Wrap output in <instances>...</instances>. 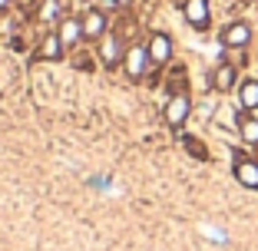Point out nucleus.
<instances>
[{
  "label": "nucleus",
  "mask_w": 258,
  "mask_h": 251,
  "mask_svg": "<svg viewBox=\"0 0 258 251\" xmlns=\"http://www.w3.org/2000/svg\"><path fill=\"white\" fill-rule=\"evenodd\" d=\"M189 113H192V99L185 96L182 90L172 93V96L166 99V109H162V116H166V126H169V129H182L185 119H189Z\"/></svg>",
  "instance_id": "f257e3e1"
},
{
  "label": "nucleus",
  "mask_w": 258,
  "mask_h": 251,
  "mask_svg": "<svg viewBox=\"0 0 258 251\" xmlns=\"http://www.w3.org/2000/svg\"><path fill=\"white\" fill-rule=\"evenodd\" d=\"M152 66V60H149V50L146 46H139V43H133V46H126V56H122V69H126V76L129 79H143L146 76V69Z\"/></svg>",
  "instance_id": "f03ea898"
},
{
  "label": "nucleus",
  "mask_w": 258,
  "mask_h": 251,
  "mask_svg": "<svg viewBox=\"0 0 258 251\" xmlns=\"http://www.w3.org/2000/svg\"><path fill=\"white\" fill-rule=\"evenodd\" d=\"M80 20H83V40H96L99 43L109 33V20H106V10L103 7H90Z\"/></svg>",
  "instance_id": "7ed1b4c3"
},
{
  "label": "nucleus",
  "mask_w": 258,
  "mask_h": 251,
  "mask_svg": "<svg viewBox=\"0 0 258 251\" xmlns=\"http://www.w3.org/2000/svg\"><path fill=\"white\" fill-rule=\"evenodd\" d=\"M122 56H126V46H122V37L119 33H106V37L99 40V60H103V66H119Z\"/></svg>",
  "instance_id": "20e7f679"
},
{
  "label": "nucleus",
  "mask_w": 258,
  "mask_h": 251,
  "mask_svg": "<svg viewBox=\"0 0 258 251\" xmlns=\"http://www.w3.org/2000/svg\"><path fill=\"white\" fill-rule=\"evenodd\" d=\"M67 53V46H63V40H60V33H46L43 40H40V46L33 50V60L37 63H50V60H60V56Z\"/></svg>",
  "instance_id": "39448f33"
},
{
  "label": "nucleus",
  "mask_w": 258,
  "mask_h": 251,
  "mask_svg": "<svg viewBox=\"0 0 258 251\" xmlns=\"http://www.w3.org/2000/svg\"><path fill=\"white\" fill-rule=\"evenodd\" d=\"M248 40H251V27L245 20L228 23L222 30V46H228V50H242V46H248Z\"/></svg>",
  "instance_id": "423d86ee"
},
{
  "label": "nucleus",
  "mask_w": 258,
  "mask_h": 251,
  "mask_svg": "<svg viewBox=\"0 0 258 251\" xmlns=\"http://www.w3.org/2000/svg\"><path fill=\"white\" fill-rule=\"evenodd\" d=\"M146 50H149L152 66H166V63L172 60V40H169L166 33H152L149 43H146Z\"/></svg>",
  "instance_id": "0eeeda50"
},
{
  "label": "nucleus",
  "mask_w": 258,
  "mask_h": 251,
  "mask_svg": "<svg viewBox=\"0 0 258 251\" xmlns=\"http://www.w3.org/2000/svg\"><path fill=\"white\" fill-rule=\"evenodd\" d=\"M232 172H235L238 185H245V189H255V192H258V162H255V159L235 155V165H232Z\"/></svg>",
  "instance_id": "6e6552de"
},
{
  "label": "nucleus",
  "mask_w": 258,
  "mask_h": 251,
  "mask_svg": "<svg viewBox=\"0 0 258 251\" xmlns=\"http://www.w3.org/2000/svg\"><path fill=\"white\" fill-rule=\"evenodd\" d=\"M182 14H185V20H189V27L205 30V27H209V0H185Z\"/></svg>",
  "instance_id": "1a4fd4ad"
},
{
  "label": "nucleus",
  "mask_w": 258,
  "mask_h": 251,
  "mask_svg": "<svg viewBox=\"0 0 258 251\" xmlns=\"http://www.w3.org/2000/svg\"><path fill=\"white\" fill-rule=\"evenodd\" d=\"M56 33H60V40H63V46H76L80 40H83V20L80 17H63L60 23H56Z\"/></svg>",
  "instance_id": "9d476101"
},
{
  "label": "nucleus",
  "mask_w": 258,
  "mask_h": 251,
  "mask_svg": "<svg viewBox=\"0 0 258 251\" xmlns=\"http://www.w3.org/2000/svg\"><path fill=\"white\" fill-rule=\"evenodd\" d=\"M235 79H238V69L232 66V63H219V66H215V73H212V86L219 93H228L232 86H235Z\"/></svg>",
  "instance_id": "9b49d317"
},
{
  "label": "nucleus",
  "mask_w": 258,
  "mask_h": 251,
  "mask_svg": "<svg viewBox=\"0 0 258 251\" xmlns=\"http://www.w3.org/2000/svg\"><path fill=\"white\" fill-rule=\"evenodd\" d=\"M238 103H242L245 113H255L258 109V79H245L238 86Z\"/></svg>",
  "instance_id": "f8f14e48"
},
{
  "label": "nucleus",
  "mask_w": 258,
  "mask_h": 251,
  "mask_svg": "<svg viewBox=\"0 0 258 251\" xmlns=\"http://www.w3.org/2000/svg\"><path fill=\"white\" fill-rule=\"evenodd\" d=\"M238 136L248 145H258V116H248V113L238 116Z\"/></svg>",
  "instance_id": "ddd939ff"
},
{
  "label": "nucleus",
  "mask_w": 258,
  "mask_h": 251,
  "mask_svg": "<svg viewBox=\"0 0 258 251\" xmlns=\"http://www.w3.org/2000/svg\"><path fill=\"white\" fill-rule=\"evenodd\" d=\"M37 20L40 23H60V0H43Z\"/></svg>",
  "instance_id": "4468645a"
},
{
  "label": "nucleus",
  "mask_w": 258,
  "mask_h": 251,
  "mask_svg": "<svg viewBox=\"0 0 258 251\" xmlns=\"http://www.w3.org/2000/svg\"><path fill=\"white\" fill-rule=\"evenodd\" d=\"M182 142H185V149H189V152H192V155H196V159H209V152H205V149H202V142H199V139H192V136H185V139H182Z\"/></svg>",
  "instance_id": "2eb2a0df"
},
{
  "label": "nucleus",
  "mask_w": 258,
  "mask_h": 251,
  "mask_svg": "<svg viewBox=\"0 0 258 251\" xmlns=\"http://www.w3.org/2000/svg\"><path fill=\"white\" fill-rule=\"evenodd\" d=\"M99 7H103V10H116V7H119V0H99Z\"/></svg>",
  "instance_id": "dca6fc26"
},
{
  "label": "nucleus",
  "mask_w": 258,
  "mask_h": 251,
  "mask_svg": "<svg viewBox=\"0 0 258 251\" xmlns=\"http://www.w3.org/2000/svg\"><path fill=\"white\" fill-rule=\"evenodd\" d=\"M7 7H10V0H0V14H4Z\"/></svg>",
  "instance_id": "f3484780"
},
{
  "label": "nucleus",
  "mask_w": 258,
  "mask_h": 251,
  "mask_svg": "<svg viewBox=\"0 0 258 251\" xmlns=\"http://www.w3.org/2000/svg\"><path fill=\"white\" fill-rule=\"evenodd\" d=\"M129 4H133V0H119V7H129Z\"/></svg>",
  "instance_id": "a211bd4d"
}]
</instances>
